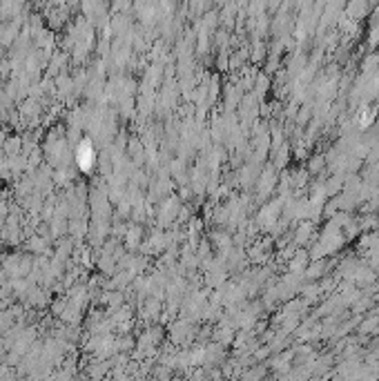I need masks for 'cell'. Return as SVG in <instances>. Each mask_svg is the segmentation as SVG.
Listing matches in <instances>:
<instances>
[{
    "mask_svg": "<svg viewBox=\"0 0 379 381\" xmlns=\"http://www.w3.org/2000/svg\"><path fill=\"white\" fill-rule=\"evenodd\" d=\"M76 161H78L80 170H90L91 163H94V150H91L90 140H83L78 147V154H76Z\"/></svg>",
    "mask_w": 379,
    "mask_h": 381,
    "instance_id": "1",
    "label": "cell"
}]
</instances>
